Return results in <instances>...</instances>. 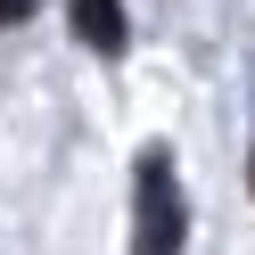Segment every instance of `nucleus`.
I'll return each mask as SVG.
<instances>
[{"mask_svg":"<svg viewBox=\"0 0 255 255\" xmlns=\"http://www.w3.org/2000/svg\"><path fill=\"white\" fill-rule=\"evenodd\" d=\"M132 206H140V222H132V247L140 255H173L189 239V206H181V181H173V156L165 148H140V165H132Z\"/></svg>","mask_w":255,"mask_h":255,"instance_id":"nucleus-1","label":"nucleus"},{"mask_svg":"<svg viewBox=\"0 0 255 255\" xmlns=\"http://www.w3.org/2000/svg\"><path fill=\"white\" fill-rule=\"evenodd\" d=\"M66 25L83 50L99 58H124V41H132V25H124V0H66Z\"/></svg>","mask_w":255,"mask_h":255,"instance_id":"nucleus-2","label":"nucleus"},{"mask_svg":"<svg viewBox=\"0 0 255 255\" xmlns=\"http://www.w3.org/2000/svg\"><path fill=\"white\" fill-rule=\"evenodd\" d=\"M33 17V0H0V25H25Z\"/></svg>","mask_w":255,"mask_h":255,"instance_id":"nucleus-3","label":"nucleus"},{"mask_svg":"<svg viewBox=\"0 0 255 255\" xmlns=\"http://www.w3.org/2000/svg\"><path fill=\"white\" fill-rule=\"evenodd\" d=\"M247 189H255V148H247Z\"/></svg>","mask_w":255,"mask_h":255,"instance_id":"nucleus-4","label":"nucleus"}]
</instances>
